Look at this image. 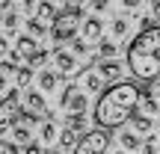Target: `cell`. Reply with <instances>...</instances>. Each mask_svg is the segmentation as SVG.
Segmentation results:
<instances>
[{
  "instance_id": "836d02e7",
  "label": "cell",
  "mask_w": 160,
  "mask_h": 154,
  "mask_svg": "<svg viewBox=\"0 0 160 154\" xmlns=\"http://www.w3.org/2000/svg\"><path fill=\"white\" fill-rule=\"evenodd\" d=\"M151 15L160 21V0H151Z\"/></svg>"
},
{
  "instance_id": "cb8c5ba5",
  "label": "cell",
  "mask_w": 160,
  "mask_h": 154,
  "mask_svg": "<svg viewBox=\"0 0 160 154\" xmlns=\"http://www.w3.org/2000/svg\"><path fill=\"white\" fill-rule=\"evenodd\" d=\"M48 57H51L48 51H39V53H36V57L27 62V68H39V65H45V59H48Z\"/></svg>"
},
{
  "instance_id": "7c38bea8",
  "label": "cell",
  "mask_w": 160,
  "mask_h": 154,
  "mask_svg": "<svg viewBox=\"0 0 160 154\" xmlns=\"http://www.w3.org/2000/svg\"><path fill=\"white\" fill-rule=\"evenodd\" d=\"M24 104H27V110H24V113L36 116V119H42V116H45V98H42L39 92H27Z\"/></svg>"
},
{
  "instance_id": "1f68e13d",
  "label": "cell",
  "mask_w": 160,
  "mask_h": 154,
  "mask_svg": "<svg viewBox=\"0 0 160 154\" xmlns=\"http://www.w3.org/2000/svg\"><path fill=\"white\" fill-rule=\"evenodd\" d=\"M107 3H110V0H92V9L101 12V9H107Z\"/></svg>"
},
{
  "instance_id": "603a6c76",
  "label": "cell",
  "mask_w": 160,
  "mask_h": 154,
  "mask_svg": "<svg viewBox=\"0 0 160 154\" xmlns=\"http://www.w3.org/2000/svg\"><path fill=\"white\" fill-rule=\"evenodd\" d=\"M3 27H6V30H15V27H18V12H15V9H6V12H3Z\"/></svg>"
},
{
  "instance_id": "d4e9b609",
  "label": "cell",
  "mask_w": 160,
  "mask_h": 154,
  "mask_svg": "<svg viewBox=\"0 0 160 154\" xmlns=\"http://www.w3.org/2000/svg\"><path fill=\"white\" fill-rule=\"evenodd\" d=\"M65 122H68L71 131H80V127L86 125V116H65Z\"/></svg>"
},
{
  "instance_id": "484cf974",
  "label": "cell",
  "mask_w": 160,
  "mask_h": 154,
  "mask_svg": "<svg viewBox=\"0 0 160 154\" xmlns=\"http://www.w3.org/2000/svg\"><path fill=\"white\" fill-rule=\"evenodd\" d=\"M71 47H74V53H80V57H86V53H89V45H86L83 39H71Z\"/></svg>"
},
{
  "instance_id": "52a82bcc",
  "label": "cell",
  "mask_w": 160,
  "mask_h": 154,
  "mask_svg": "<svg viewBox=\"0 0 160 154\" xmlns=\"http://www.w3.org/2000/svg\"><path fill=\"white\" fill-rule=\"evenodd\" d=\"M53 62H57V68L62 71V74H68V77H77L83 68H89V65H83L71 51H65V47H59V51L53 53Z\"/></svg>"
},
{
  "instance_id": "f1b7e54d",
  "label": "cell",
  "mask_w": 160,
  "mask_h": 154,
  "mask_svg": "<svg viewBox=\"0 0 160 154\" xmlns=\"http://www.w3.org/2000/svg\"><path fill=\"white\" fill-rule=\"evenodd\" d=\"M27 27H30V33H33V36H42V33H45V24H42V21H36V18L27 24Z\"/></svg>"
},
{
  "instance_id": "4dcf8cb0",
  "label": "cell",
  "mask_w": 160,
  "mask_h": 154,
  "mask_svg": "<svg viewBox=\"0 0 160 154\" xmlns=\"http://www.w3.org/2000/svg\"><path fill=\"white\" fill-rule=\"evenodd\" d=\"M139 6H142V0H122V9H139Z\"/></svg>"
},
{
  "instance_id": "8fae6325",
  "label": "cell",
  "mask_w": 160,
  "mask_h": 154,
  "mask_svg": "<svg viewBox=\"0 0 160 154\" xmlns=\"http://www.w3.org/2000/svg\"><path fill=\"white\" fill-rule=\"evenodd\" d=\"M98 74H101L104 83L116 86V83H122V65L116 62V59H101V65H98Z\"/></svg>"
},
{
  "instance_id": "d6986e66",
  "label": "cell",
  "mask_w": 160,
  "mask_h": 154,
  "mask_svg": "<svg viewBox=\"0 0 160 154\" xmlns=\"http://www.w3.org/2000/svg\"><path fill=\"white\" fill-rule=\"evenodd\" d=\"M59 145H62V151H74V145H77V133L71 131V127H65V131H59Z\"/></svg>"
},
{
  "instance_id": "7a4b0ae2",
  "label": "cell",
  "mask_w": 160,
  "mask_h": 154,
  "mask_svg": "<svg viewBox=\"0 0 160 154\" xmlns=\"http://www.w3.org/2000/svg\"><path fill=\"white\" fill-rule=\"evenodd\" d=\"M128 68L137 80H151L160 77V24L139 30L128 45Z\"/></svg>"
},
{
  "instance_id": "f35d334b",
  "label": "cell",
  "mask_w": 160,
  "mask_h": 154,
  "mask_svg": "<svg viewBox=\"0 0 160 154\" xmlns=\"http://www.w3.org/2000/svg\"><path fill=\"white\" fill-rule=\"evenodd\" d=\"M157 142H160V127H157Z\"/></svg>"
},
{
  "instance_id": "4fadbf2b",
  "label": "cell",
  "mask_w": 160,
  "mask_h": 154,
  "mask_svg": "<svg viewBox=\"0 0 160 154\" xmlns=\"http://www.w3.org/2000/svg\"><path fill=\"white\" fill-rule=\"evenodd\" d=\"M57 15H59V12L53 9V0H39V6H36V21L53 24V21H57Z\"/></svg>"
},
{
  "instance_id": "f546056e",
  "label": "cell",
  "mask_w": 160,
  "mask_h": 154,
  "mask_svg": "<svg viewBox=\"0 0 160 154\" xmlns=\"http://www.w3.org/2000/svg\"><path fill=\"white\" fill-rule=\"evenodd\" d=\"M24 154H45V148L39 142H30V145H24Z\"/></svg>"
},
{
  "instance_id": "44dd1931",
  "label": "cell",
  "mask_w": 160,
  "mask_h": 154,
  "mask_svg": "<svg viewBox=\"0 0 160 154\" xmlns=\"http://www.w3.org/2000/svg\"><path fill=\"white\" fill-rule=\"evenodd\" d=\"M110 33H113V39L119 42L122 36L128 33V21H125V18H116V21H113V27H110Z\"/></svg>"
},
{
  "instance_id": "5b68a950",
  "label": "cell",
  "mask_w": 160,
  "mask_h": 154,
  "mask_svg": "<svg viewBox=\"0 0 160 154\" xmlns=\"http://www.w3.org/2000/svg\"><path fill=\"white\" fill-rule=\"evenodd\" d=\"M107 145H110V133L107 131H86L83 137L77 139L74 145V154H107Z\"/></svg>"
},
{
  "instance_id": "4316f807",
  "label": "cell",
  "mask_w": 160,
  "mask_h": 154,
  "mask_svg": "<svg viewBox=\"0 0 160 154\" xmlns=\"http://www.w3.org/2000/svg\"><path fill=\"white\" fill-rule=\"evenodd\" d=\"M21 151V145H15V142H6V139H0V154H18Z\"/></svg>"
},
{
  "instance_id": "6da1fadb",
  "label": "cell",
  "mask_w": 160,
  "mask_h": 154,
  "mask_svg": "<svg viewBox=\"0 0 160 154\" xmlns=\"http://www.w3.org/2000/svg\"><path fill=\"white\" fill-rule=\"evenodd\" d=\"M142 101V92H139L137 83H116L110 89L101 92L95 110H92V119L101 131H113V127H122L125 122H131L137 116V107Z\"/></svg>"
},
{
  "instance_id": "7402d4cb",
  "label": "cell",
  "mask_w": 160,
  "mask_h": 154,
  "mask_svg": "<svg viewBox=\"0 0 160 154\" xmlns=\"http://www.w3.org/2000/svg\"><path fill=\"white\" fill-rule=\"evenodd\" d=\"M98 53H101V59H113L116 57V42H101Z\"/></svg>"
},
{
  "instance_id": "9c48e42d",
  "label": "cell",
  "mask_w": 160,
  "mask_h": 154,
  "mask_svg": "<svg viewBox=\"0 0 160 154\" xmlns=\"http://www.w3.org/2000/svg\"><path fill=\"white\" fill-rule=\"evenodd\" d=\"M74 80H77V86H80L83 92H101V89H104V80H101V74H98L92 65H89V68H83Z\"/></svg>"
},
{
  "instance_id": "e0dca14e",
  "label": "cell",
  "mask_w": 160,
  "mask_h": 154,
  "mask_svg": "<svg viewBox=\"0 0 160 154\" xmlns=\"http://www.w3.org/2000/svg\"><path fill=\"white\" fill-rule=\"evenodd\" d=\"M133 131L142 137V133H148V131H154V119L151 116H142V113H137L133 116Z\"/></svg>"
},
{
  "instance_id": "30bf717a",
  "label": "cell",
  "mask_w": 160,
  "mask_h": 154,
  "mask_svg": "<svg viewBox=\"0 0 160 154\" xmlns=\"http://www.w3.org/2000/svg\"><path fill=\"white\" fill-rule=\"evenodd\" d=\"M101 36H104V24L98 21V18H86L83 21V33H80V39L86 42V45H101Z\"/></svg>"
},
{
  "instance_id": "d6a6232c",
  "label": "cell",
  "mask_w": 160,
  "mask_h": 154,
  "mask_svg": "<svg viewBox=\"0 0 160 154\" xmlns=\"http://www.w3.org/2000/svg\"><path fill=\"white\" fill-rule=\"evenodd\" d=\"M6 53H9V42H6V39H3V36H0V59H3V57H6Z\"/></svg>"
},
{
  "instance_id": "ffe728a7",
  "label": "cell",
  "mask_w": 160,
  "mask_h": 154,
  "mask_svg": "<svg viewBox=\"0 0 160 154\" xmlns=\"http://www.w3.org/2000/svg\"><path fill=\"white\" fill-rule=\"evenodd\" d=\"M30 80H33V68H27V65L18 68V71H15V89H27Z\"/></svg>"
},
{
  "instance_id": "e575fe53",
  "label": "cell",
  "mask_w": 160,
  "mask_h": 154,
  "mask_svg": "<svg viewBox=\"0 0 160 154\" xmlns=\"http://www.w3.org/2000/svg\"><path fill=\"white\" fill-rule=\"evenodd\" d=\"M21 3H24V9H27V12H33L36 6H39V0H21Z\"/></svg>"
},
{
  "instance_id": "8992f818",
  "label": "cell",
  "mask_w": 160,
  "mask_h": 154,
  "mask_svg": "<svg viewBox=\"0 0 160 154\" xmlns=\"http://www.w3.org/2000/svg\"><path fill=\"white\" fill-rule=\"evenodd\" d=\"M59 107L65 110V116H86V110H89V98H86V92L80 89L77 83H71L68 89L62 92Z\"/></svg>"
},
{
  "instance_id": "ba28073f",
  "label": "cell",
  "mask_w": 160,
  "mask_h": 154,
  "mask_svg": "<svg viewBox=\"0 0 160 154\" xmlns=\"http://www.w3.org/2000/svg\"><path fill=\"white\" fill-rule=\"evenodd\" d=\"M39 51H42V47L36 45V39H33V36H18V39H15V51L9 53V59H12L15 65L21 62V59H27V62H30V59H33Z\"/></svg>"
},
{
  "instance_id": "9a60e30c",
  "label": "cell",
  "mask_w": 160,
  "mask_h": 154,
  "mask_svg": "<svg viewBox=\"0 0 160 154\" xmlns=\"http://www.w3.org/2000/svg\"><path fill=\"white\" fill-rule=\"evenodd\" d=\"M36 86H39L42 92H53V89H57V71H39Z\"/></svg>"
},
{
  "instance_id": "ac0fdd59",
  "label": "cell",
  "mask_w": 160,
  "mask_h": 154,
  "mask_svg": "<svg viewBox=\"0 0 160 154\" xmlns=\"http://www.w3.org/2000/svg\"><path fill=\"white\" fill-rule=\"evenodd\" d=\"M157 113H160V101L154 95H142V116H151L154 119Z\"/></svg>"
},
{
  "instance_id": "74e56055",
  "label": "cell",
  "mask_w": 160,
  "mask_h": 154,
  "mask_svg": "<svg viewBox=\"0 0 160 154\" xmlns=\"http://www.w3.org/2000/svg\"><path fill=\"white\" fill-rule=\"evenodd\" d=\"M45 154H62V151H59V148H53V151H45Z\"/></svg>"
},
{
  "instance_id": "8d00e7d4",
  "label": "cell",
  "mask_w": 160,
  "mask_h": 154,
  "mask_svg": "<svg viewBox=\"0 0 160 154\" xmlns=\"http://www.w3.org/2000/svg\"><path fill=\"white\" fill-rule=\"evenodd\" d=\"M68 6H83V0H68Z\"/></svg>"
},
{
  "instance_id": "d590c367",
  "label": "cell",
  "mask_w": 160,
  "mask_h": 154,
  "mask_svg": "<svg viewBox=\"0 0 160 154\" xmlns=\"http://www.w3.org/2000/svg\"><path fill=\"white\" fill-rule=\"evenodd\" d=\"M3 89H6V77L0 74V92H3Z\"/></svg>"
},
{
  "instance_id": "83f0119b",
  "label": "cell",
  "mask_w": 160,
  "mask_h": 154,
  "mask_svg": "<svg viewBox=\"0 0 160 154\" xmlns=\"http://www.w3.org/2000/svg\"><path fill=\"white\" fill-rule=\"evenodd\" d=\"M142 154H157V137H151V139L142 142Z\"/></svg>"
},
{
  "instance_id": "5bb4252c",
  "label": "cell",
  "mask_w": 160,
  "mask_h": 154,
  "mask_svg": "<svg viewBox=\"0 0 160 154\" xmlns=\"http://www.w3.org/2000/svg\"><path fill=\"white\" fill-rule=\"evenodd\" d=\"M119 142L125 151H142V139H139L137 131H122L119 133Z\"/></svg>"
},
{
  "instance_id": "ab89813d",
  "label": "cell",
  "mask_w": 160,
  "mask_h": 154,
  "mask_svg": "<svg viewBox=\"0 0 160 154\" xmlns=\"http://www.w3.org/2000/svg\"><path fill=\"white\" fill-rule=\"evenodd\" d=\"M116 154H128V151H116Z\"/></svg>"
},
{
  "instance_id": "2e32d148",
  "label": "cell",
  "mask_w": 160,
  "mask_h": 154,
  "mask_svg": "<svg viewBox=\"0 0 160 154\" xmlns=\"http://www.w3.org/2000/svg\"><path fill=\"white\" fill-rule=\"evenodd\" d=\"M39 137H42V142H45V145H51L53 139H59V133H57V125H53V119H45V122H42V127H39Z\"/></svg>"
},
{
  "instance_id": "277c9868",
  "label": "cell",
  "mask_w": 160,
  "mask_h": 154,
  "mask_svg": "<svg viewBox=\"0 0 160 154\" xmlns=\"http://www.w3.org/2000/svg\"><path fill=\"white\" fill-rule=\"evenodd\" d=\"M21 116H24V110H21V95H18V89L6 92V95L0 98V137H6V133L18 125Z\"/></svg>"
},
{
  "instance_id": "3957f363",
  "label": "cell",
  "mask_w": 160,
  "mask_h": 154,
  "mask_svg": "<svg viewBox=\"0 0 160 154\" xmlns=\"http://www.w3.org/2000/svg\"><path fill=\"white\" fill-rule=\"evenodd\" d=\"M83 6H68L65 3V9L57 15V21L51 24V36L53 42H65V39H74L77 27H83Z\"/></svg>"
}]
</instances>
